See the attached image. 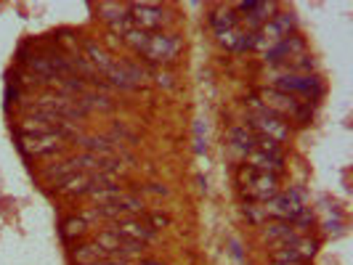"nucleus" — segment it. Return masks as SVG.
<instances>
[{
	"label": "nucleus",
	"instance_id": "24",
	"mask_svg": "<svg viewBox=\"0 0 353 265\" xmlns=\"http://www.w3.org/2000/svg\"><path fill=\"white\" fill-rule=\"evenodd\" d=\"M125 191L120 186H104V189H96V191H90V196L96 199V202H101V204H114Z\"/></svg>",
	"mask_w": 353,
	"mask_h": 265
},
{
	"label": "nucleus",
	"instance_id": "1",
	"mask_svg": "<svg viewBox=\"0 0 353 265\" xmlns=\"http://www.w3.org/2000/svg\"><path fill=\"white\" fill-rule=\"evenodd\" d=\"M258 101H261V106H263L265 112L276 114L279 120L292 117L298 125H308L311 123V117H314L311 104H305V101H301V98H295V96H290V93H282V90H276V88L261 90Z\"/></svg>",
	"mask_w": 353,
	"mask_h": 265
},
{
	"label": "nucleus",
	"instance_id": "22",
	"mask_svg": "<svg viewBox=\"0 0 353 265\" xmlns=\"http://www.w3.org/2000/svg\"><path fill=\"white\" fill-rule=\"evenodd\" d=\"M231 143H234L239 151H245V154H248L250 149L255 146V133L250 130L248 125H239V127H234V130H231Z\"/></svg>",
	"mask_w": 353,
	"mask_h": 265
},
{
	"label": "nucleus",
	"instance_id": "28",
	"mask_svg": "<svg viewBox=\"0 0 353 265\" xmlns=\"http://www.w3.org/2000/svg\"><path fill=\"white\" fill-rule=\"evenodd\" d=\"M245 218H248L250 223H255V226H261L265 220V212H263V204H255V202H248L245 204Z\"/></svg>",
	"mask_w": 353,
	"mask_h": 265
},
{
	"label": "nucleus",
	"instance_id": "20",
	"mask_svg": "<svg viewBox=\"0 0 353 265\" xmlns=\"http://www.w3.org/2000/svg\"><path fill=\"white\" fill-rule=\"evenodd\" d=\"M104 255H106L104 249L93 242V244H83V247H77L72 257H74V263L77 265H96L99 260H104Z\"/></svg>",
	"mask_w": 353,
	"mask_h": 265
},
{
	"label": "nucleus",
	"instance_id": "29",
	"mask_svg": "<svg viewBox=\"0 0 353 265\" xmlns=\"http://www.w3.org/2000/svg\"><path fill=\"white\" fill-rule=\"evenodd\" d=\"M170 223V218H165V215H149V226L157 231L162 229V226H168Z\"/></svg>",
	"mask_w": 353,
	"mask_h": 265
},
{
	"label": "nucleus",
	"instance_id": "9",
	"mask_svg": "<svg viewBox=\"0 0 353 265\" xmlns=\"http://www.w3.org/2000/svg\"><path fill=\"white\" fill-rule=\"evenodd\" d=\"M128 11H130L133 27L143 30V32H152V30H159L168 24V17L157 3H133V6H128Z\"/></svg>",
	"mask_w": 353,
	"mask_h": 265
},
{
	"label": "nucleus",
	"instance_id": "4",
	"mask_svg": "<svg viewBox=\"0 0 353 265\" xmlns=\"http://www.w3.org/2000/svg\"><path fill=\"white\" fill-rule=\"evenodd\" d=\"M295 27V14H276L271 21L261 24L255 32H250V48L255 51H268L271 45H276L279 40L290 35V30Z\"/></svg>",
	"mask_w": 353,
	"mask_h": 265
},
{
	"label": "nucleus",
	"instance_id": "18",
	"mask_svg": "<svg viewBox=\"0 0 353 265\" xmlns=\"http://www.w3.org/2000/svg\"><path fill=\"white\" fill-rule=\"evenodd\" d=\"M72 176H77V162H74V157L67 159V162H61V165H56V167H48L46 170V180L48 183H56V189L64 183V180H70Z\"/></svg>",
	"mask_w": 353,
	"mask_h": 265
},
{
	"label": "nucleus",
	"instance_id": "32",
	"mask_svg": "<svg viewBox=\"0 0 353 265\" xmlns=\"http://www.w3.org/2000/svg\"><path fill=\"white\" fill-rule=\"evenodd\" d=\"M139 265H162V263H157V260H141Z\"/></svg>",
	"mask_w": 353,
	"mask_h": 265
},
{
	"label": "nucleus",
	"instance_id": "10",
	"mask_svg": "<svg viewBox=\"0 0 353 265\" xmlns=\"http://www.w3.org/2000/svg\"><path fill=\"white\" fill-rule=\"evenodd\" d=\"M96 244L109 252V255H114V257H136V255H141L146 244L141 242H133V239H125L120 233H114V231H101L99 236H96Z\"/></svg>",
	"mask_w": 353,
	"mask_h": 265
},
{
	"label": "nucleus",
	"instance_id": "11",
	"mask_svg": "<svg viewBox=\"0 0 353 265\" xmlns=\"http://www.w3.org/2000/svg\"><path fill=\"white\" fill-rule=\"evenodd\" d=\"M303 51H305V40L301 35H287L284 40H279L276 45H271L265 51V61L268 64H284V61H290L295 56H303Z\"/></svg>",
	"mask_w": 353,
	"mask_h": 265
},
{
	"label": "nucleus",
	"instance_id": "2",
	"mask_svg": "<svg viewBox=\"0 0 353 265\" xmlns=\"http://www.w3.org/2000/svg\"><path fill=\"white\" fill-rule=\"evenodd\" d=\"M236 178H239V186H242V191L248 196V202L263 204L271 196L279 194V180L271 173H261V170H255L250 165H242Z\"/></svg>",
	"mask_w": 353,
	"mask_h": 265
},
{
	"label": "nucleus",
	"instance_id": "3",
	"mask_svg": "<svg viewBox=\"0 0 353 265\" xmlns=\"http://www.w3.org/2000/svg\"><path fill=\"white\" fill-rule=\"evenodd\" d=\"M250 106H252V114L248 117V127L255 133V136H263V138H271L282 146L287 138H290V125L279 120L276 114L265 112L258 98H250Z\"/></svg>",
	"mask_w": 353,
	"mask_h": 265
},
{
	"label": "nucleus",
	"instance_id": "31",
	"mask_svg": "<svg viewBox=\"0 0 353 265\" xmlns=\"http://www.w3.org/2000/svg\"><path fill=\"white\" fill-rule=\"evenodd\" d=\"M96 265H128L125 260H117V257H112V260H99Z\"/></svg>",
	"mask_w": 353,
	"mask_h": 265
},
{
	"label": "nucleus",
	"instance_id": "16",
	"mask_svg": "<svg viewBox=\"0 0 353 265\" xmlns=\"http://www.w3.org/2000/svg\"><path fill=\"white\" fill-rule=\"evenodd\" d=\"M93 186H96V176L80 173V176H72L70 180H64V183H61L56 191H59V194H67V196L90 194V191H93Z\"/></svg>",
	"mask_w": 353,
	"mask_h": 265
},
{
	"label": "nucleus",
	"instance_id": "14",
	"mask_svg": "<svg viewBox=\"0 0 353 265\" xmlns=\"http://www.w3.org/2000/svg\"><path fill=\"white\" fill-rule=\"evenodd\" d=\"M19 146H21V151L24 154H35V157H40V154H51V151H56L59 146H61V138L59 136H24V133H19Z\"/></svg>",
	"mask_w": 353,
	"mask_h": 265
},
{
	"label": "nucleus",
	"instance_id": "6",
	"mask_svg": "<svg viewBox=\"0 0 353 265\" xmlns=\"http://www.w3.org/2000/svg\"><path fill=\"white\" fill-rule=\"evenodd\" d=\"M139 53L152 64H170L181 53V37L154 32V35H149V40L143 43V48Z\"/></svg>",
	"mask_w": 353,
	"mask_h": 265
},
{
	"label": "nucleus",
	"instance_id": "8",
	"mask_svg": "<svg viewBox=\"0 0 353 265\" xmlns=\"http://www.w3.org/2000/svg\"><path fill=\"white\" fill-rule=\"evenodd\" d=\"M303 210H305V204H303V194L298 189L271 196L268 202H263L265 218H276V220H295Z\"/></svg>",
	"mask_w": 353,
	"mask_h": 265
},
{
	"label": "nucleus",
	"instance_id": "25",
	"mask_svg": "<svg viewBox=\"0 0 353 265\" xmlns=\"http://www.w3.org/2000/svg\"><path fill=\"white\" fill-rule=\"evenodd\" d=\"M83 231H85V220L83 218H67L64 223H61V236L70 242L74 236H83Z\"/></svg>",
	"mask_w": 353,
	"mask_h": 265
},
{
	"label": "nucleus",
	"instance_id": "17",
	"mask_svg": "<svg viewBox=\"0 0 353 265\" xmlns=\"http://www.w3.org/2000/svg\"><path fill=\"white\" fill-rule=\"evenodd\" d=\"M295 236H298V231H295V226H292L290 220H274V223H268L263 229L265 242L282 239V244H284V242H290V239H295Z\"/></svg>",
	"mask_w": 353,
	"mask_h": 265
},
{
	"label": "nucleus",
	"instance_id": "19",
	"mask_svg": "<svg viewBox=\"0 0 353 265\" xmlns=\"http://www.w3.org/2000/svg\"><path fill=\"white\" fill-rule=\"evenodd\" d=\"M236 21H239V14H236V8H218L215 14L210 17V24L212 30L221 35V32H229L236 27Z\"/></svg>",
	"mask_w": 353,
	"mask_h": 265
},
{
	"label": "nucleus",
	"instance_id": "21",
	"mask_svg": "<svg viewBox=\"0 0 353 265\" xmlns=\"http://www.w3.org/2000/svg\"><path fill=\"white\" fill-rule=\"evenodd\" d=\"M99 14H101V19L109 21L112 27H114V24H120L123 19L130 17L128 6H123V3H99Z\"/></svg>",
	"mask_w": 353,
	"mask_h": 265
},
{
	"label": "nucleus",
	"instance_id": "30",
	"mask_svg": "<svg viewBox=\"0 0 353 265\" xmlns=\"http://www.w3.org/2000/svg\"><path fill=\"white\" fill-rule=\"evenodd\" d=\"M231 255H234V260H239V263L245 260V255H242V244H239L236 239H231Z\"/></svg>",
	"mask_w": 353,
	"mask_h": 265
},
{
	"label": "nucleus",
	"instance_id": "7",
	"mask_svg": "<svg viewBox=\"0 0 353 265\" xmlns=\"http://www.w3.org/2000/svg\"><path fill=\"white\" fill-rule=\"evenodd\" d=\"M274 88L295 98H319L324 93V85L316 74H284L274 83Z\"/></svg>",
	"mask_w": 353,
	"mask_h": 265
},
{
	"label": "nucleus",
	"instance_id": "12",
	"mask_svg": "<svg viewBox=\"0 0 353 265\" xmlns=\"http://www.w3.org/2000/svg\"><path fill=\"white\" fill-rule=\"evenodd\" d=\"M114 233H120L125 239H133V242H141V244H149V242H154L157 239V231L152 229L149 223H141L139 218H130V220H120L117 226H114Z\"/></svg>",
	"mask_w": 353,
	"mask_h": 265
},
{
	"label": "nucleus",
	"instance_id": "33",
	"mask_svg": "<svg viewBox=\"0 0 353 265\" xmlns=\"http://www.w3.org/2000/svg\"><path fill=\"white\" fill-rule=\"evenodd\" d=\"M298 265H308V263H298Z\"/></svg>",
	"mask_w": 353,
	"mask_h": 265
},
{
	"label": "nucleus",
	"instance_id": "23",
	"mask_svg": "<svg viewBox=\"0 0 353 265\" xmlns=\"http://www.w3.org/2000/svg\"><path fill=\"white\" fill-rule=\"evenodd\" d=\"M85 51H88V56H90V61H93V67H99V70L104 72H109L112 70V59H109V53L104 51V48H99L96 43H90V40H85Z\"/></svg>",
	"mask_w": 353,
	"mask_h": 265
},
{
	"label": "nucleus",
	"instance_id": "5",
	"mask_svg": "<svg viewBox=\"0 0 353 265\" xmlns=\"http://www.w3.org/2000/svg\"><path fill=\"white\" fill-rule=\"evenodd\" d=\"M319 252V242L311 236H295L290 242H284L279 249L271 252V260L276 265H298L308 263L314 255Z\"/></svg>",
	"mask_w": 353,
	"mask_h": 265
},
{
	"label": "nucleus",
	"instance_id": "27",
	"mask_svg": "<svg viewBox=\"0 0 353 265\" xmlns=\"http://www.w3.org/2000/svg\"><path fill=\"white\" fill-rule=\"evenodd\" d=\"M194 151L196 154H205L208 151V136H205V123L202 120L194 123Z\"/></svg>",
	"mask_w": 353,
	"mask_h": 265
},
{
	"label": "nucleus",
	"instance_id": "26",
	"mask_svg": "<svg viewBox=\"0 0 353 265\" xmlns=\"http://www.w3.org/2000/svg\"><path fill=\"white\" fill-rule=\"evenodd\" d=\"M123 40L128 43V45H133L136 51H141L143 43L149 40V32H143V30H136V27H133V30H128V32H125Z\"/></svg>",
	"mask_w": 353,
	"mask_h": 265
},
{
	"label": "nucleus",
	"instance_id": "13",
	"mask_svg": "<svg viewBox=\"0 0 353 265\" xmlns=\"http://www.w3.org/2000/svg\"><path fill=\"white\" fill-rule=\"evenodd\" d=\"M236 14H248V24L252 27L250 32H255L261 24H265L271 14H276V3H255V0H248V3H239L236 6Z\"/></svg>",
	"mask_w": 353,
	"mask_h": 265
},
{
	"label": "nucleus",
	"instance_id": "15",
	"mask_svg": "<svg viewBox=\"0 0 353 265\" xmlns=\"http://www.w3.org/2000/svg\"><path fill=\"white\" fill-rule=\"evenodd\" d=\"M245 165L261 170V173H271V176H279L284 170V157H276V154H268V151H261V149H250L245 154Z\"/></svg>",
	"mask_w": 353,
	"mask_h": 265
}]
</instances>
